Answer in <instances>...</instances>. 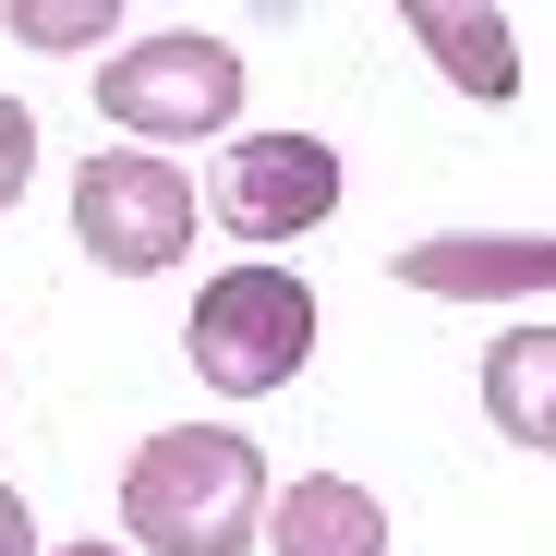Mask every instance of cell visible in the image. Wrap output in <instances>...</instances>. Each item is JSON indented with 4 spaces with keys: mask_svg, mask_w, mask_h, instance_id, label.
<instances>
[{
    "mask_svg": "<svg viewBox=\"0 0 556 556\" xmlns=\"http://www.w3.org/2000/svg\"><path fill=\"white\" fill-rule=\"evenodd\" d=\"M73 242L110 278H157V266H181V242H194V181H181L157 146L85 157L73 169Z\"/></svg>",
    "mask_w": 556,
    "mask_h": 556,
    "instance_id": "cell-4",
    "label": "cell"
},
{
    "mask_svg": "<svg viewBox=\"0 0 556 556\" xmlns=\"http://www.w3.org/2000/svg\"><path fill=\"white\" fill-rule=\"evenodd\" d=\"M400 291H435V303H520V291H556V242H544V230L400 242Z\"/></svg>",
    "mask_w": 556,
    "mask_h": 556,
    "instance_id": "cell-6",
    "label": "cell"
},
{
    "mask_svg": "<svg viewBox=\"0 0 556 556\" xmlns=\"http://www.w3.org/2000/svg\"><path fill=\"white\" fill-rule=\"evenodd\" d=\"M484 424L532 459H556V315L544 327H508L484 351Z\"/></svg>",
    "mask_w": 556,
    "mask_h": 556,
    "instance_id": "cell-8",
    "label": "cell"
},
{
    "mask_svg": "<svg viewBox=\"0 0 556 556\" xmlns=\"http://www.w3.org/2000/svg\"><path fill=\"white\" fill-rule=\"evenodd\" d=\"M61 556H134V544H61Z\"/></svg>",
    "mask_w": 556,
    "mask_h": 556,
    "instance_id": "cell-13",
    "label": "cell"
},
{
    "mask_svg": "<svg viewBox=\"0 0 556 556\" xmlns=\"http://www.w3.org/2000/svg\"><path fill=\"white\" fill-rule=\"evenodd\" d=\"M98 110L146 146H206V134L242 122V49L206 37V25H157V37L98 61Z\"/></svg>",
    "mask_w": 556,
    "mask_h": 556,
    "instance_id": "cell-2",
    "label": "cell"
},
{
    "mask_svg": "<svg viewBox=\"0 0 556 556\" xmlns=\"http://www.w3.org/2000/svg\"><path fill=\"white\" fill-rule=\"evenodd\" d=\"M412 37L435 49V73H447V85H472V98H520L508 13H447V0H412Z\"/></svg>",
    "mask_w": 556,
    "mask_h": 556,
    "instance_id": "cell-9",
    "label": "cell"
},
{
    "mask_svg": "<svg viewBox=\"0 0 556 556\" xmlns=\"http://www.w3.org/2000/svg\"><path fill=\"white\" fill-rule=\"evenodd\" d=\"M13 37L25 49H85V37H110V0H13Z\"/></svg>",
    "mask_w": 556,
    "mask_h": 556,
    "instance_id": "cell-10",
    "label": "cell"
},
{
    "mask_svg": "<svg viewBox=\"0 0 556 556\" xmlns=\"http://www.w3.org/2000/svg\"><path fill=\"white\" fill-rule=\"evenodd\" d=\"M0 556H37V508H25L13 484H0Z\"/></svg>",
    "mask_w": 556,
    "mask_h": 556,
    "instance_id": "cell-12",
    "label": "cell"
},
{
    "mask_svg": "<svg viewBox=\"0 0 556 556\" xmlns=\"http://www.w3.org/2000/svg\"><path fill=\"white\" fill-rule=\"evenodd\" d=\"M122 532L146 556H242L266 532V447L230 424H169L122 459Z\"/></svg>",
    "mask_w": 556,
    "mask_h": 556,
    "instance_id": "cell-1",
    "label": "cell"
},
{
    "mask_svg": "<svg viewBox=\"0 0 556 556\" xmlns=\"http://www.w3.org/2000/svg\"><path fill=\"white\" fill-rule=\"evenodd\" d=\"M194 376L218 388V400H266V388H291L303 363H315V291L291 266H230V278H206L194 291Z\"/></svg>",
    "mask_w": 556,
    "mask_h": 556,
    "instance_id": "cell-3",
    "label": "cell"
},
{
    "mask_svg": "<svg viewBox=\"0 0 556 556\" xmlns=\"http://www.w3.org/2000/svg\"><path fill=\"white\" fill-rule=\"evenodd\" d=\"M25 181H37V110H25V98H0V218L25 206Z\"/></svg>",
    "mask_w": 556,
    "mask_h": 556,
    "instance_id": "cell-11",
    "label": "cell"
},
{
    "mask_svg": "<svg viewBox=\"0 0 556 556\" xmlns=\"http://www.w3.org/2000/svg\"><path fill=\"white\" fill-rule=\"evenodd\" d=\"M218 218L242 242H303L315 218H339V146L327 134H254V146H230Z\"/></svg>",
    "mask_w": 556,
    "mask_h": 556,
    "instance_id": "cell-5",
    "label": "cell"
},
{
    "mask_svg": "<svg viewBox=\"0 0 556 556\" xmlns=\"http://www.w3.org/2000/svg\"><path fill=\"white\" fill-rule=\"evenodd\" d=\"M266 556H388V508L351 472H303L266 496Z\"/></svg>",
    "mask_w": 556,
    "mask_h": 556,
    "instance_id": "cell-7",
    "label": "cell"
}]
</instances>
